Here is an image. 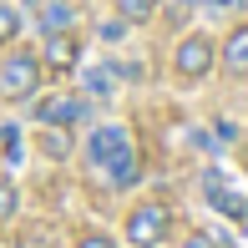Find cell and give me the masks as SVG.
Instances as JSON below:
<instances>
[{"instance_id": "obj_9", "label": "cell", "mask_w": 248, "mask_h": 248, "mask_svg": "<svg viewBox=\"0 0 248 248\" xmlns=\"http://www.w3.org/2000/svg\"><path fill=\"white\" fill-rule=\"evenodd\" d=\"M36 20H41V36H56V31H71L76 10H71V0H46Z\"/></svg>"}, {"instance_id": "obj_5", "label": "cell", "mask_w": 248, "mask_h": 248, "mask_svg": "<svg viewBox=\"0 0 248 248\" xmlns=\"http://www.w3.org/2000/svg\"><path fill=\"white\" fill-rule=\"evenodd\" d=\"M81 117H86V96H46V101H36L41 127H76Z\"/></svg>"}, {"instance_id": "obj_11", "label": "cell", "mask_w": 248, "mask_h": 248, "mask_svg": "<svg viewBox=\"0 0 248 248\" xmlns=\"http://www.w3.org/2000/svg\"><path fill=\"white\" fill-rule=\"evenodd\" d=\"M117 10H122L127 26H147V20L157 16V0H117Z\"/></svg>"}, {"instance_id": "obj_18", "label": "cell", "mask_w": 248, "mask_h": 248, "mask_svg": "<svg viewBox=\"0 0 248 248\" xmlns=\"http://www.w3.org/2000/svg\"><path fill=\"white\" fill-rule=\"evenodd\" d=\"M208 5H213V10H243L248 0H208Z\"/></svg>"}, {"instance_id": "obj_1", "label": "cell", "mask_w": 248, "mask_h": 248, "mask_svg": "<svg viewBox=\"0 0 248 248\" xmlns=\"http://www.w3.org/2000/svg\"><path fill=\"white\" fill-rule=\"evenodd\" d=\"M41 81H46V71H41V56H31V51H10V56H0V101H36Z\"/></svg>"}, {"instance_id": "obj_15", "label": "cell", "mask_w": 248, "mask_h": 248, "mask_svg": "<svg viewBox=\"0 0 248 248\" xmlns=\"http://www.w3.org/2000/svg\"><path fill=\"white\" fill-rule=\"evenodd\" d=\"M0 152H5L10 162L20 157V132H16V127H0Z\"/></svg>"}, {"instance_id": "obj_2", "label": "cell", "mask_w": 248, "mask_h": 248, "mask_svg": "<svg viewBox=\"0 0 248 248\" xmlns=\"http://www.w3.org/2000/svg\"><path fill=\"white\" fill-rule=\"evenodd\" d=\"M167 233H172V213L162 202H137L127 213V243L132 248H157V243H167Z\"/></svg>"}, {"instance_id": "obj_10", "label": "cell", "mask_w": 248, "mask_h": 248, "mask_svg": "<svg viewBox=\"0 0 248 248\" xmlns=\"http://www.w3.org/2000/svg\"><path fill=\"white\" fill-rule=\"evenodd\" d=\"M41 152L51 157V162H61V157H71V127H41Z\"/></svg>"}, {"instance_id": "obj_8", "label": "cell", "mask_w": 248, "mask_h": 248, "mask_svg": "<svg viewBox=\"0 0 248 248\" xmlns=\"http://www.w3.org/2000/svg\"><path fill=\"white\" fill-rule=\"evenodd\" d=\"M76 61H81V41H76L71 31L46 36V66H51V71H71Z\"/></svg>"}, {"instance_id": "obj_12", "label": "cell", "mask_w": 248, "mask_h": 248, "mask_svg": "<svg viewBox=\"0 0 248 248\" xmlns=\"http://www.w3.org/2000/svg\"><path fill=\"white\" fill-rule=\"evenodd\" d=\"M20 26H26V20H20V10L10 5V0H0V46H10V41L20 36Z\"/></svg>"}, {"instance_id": "obj_6", "label": "cell", "mask_w": 248, "mask_h": 248, "mask_svg": "<svg viewBox=\"0 0 248 248\" xmlns=\"http://www.w3.org/2000/svg\"><path fill=\"white\" fill-rule=\"evenodd\" d=\"M202 193H208V202L223 213V218H233V223H243V218H248V202H243L238 193H228L218 172H208V177H202Z\"/></svg>"}, {"instance_id": "obj_4", "label": "cell", "mask_w": 248, "mask_h": 248, "mask_svg": "<svg viewBox=\"0 0 248 248\" xmlns=\"http://www.w3.org/2000/svg\"><path fill=\"white\" fill-rule=\"evenodd\" d=\"M137 157V147H132V137H127V127H96L92 137H86V162L92 167H122V162H132Z\"/></svg>"}, {"instance_id": "obj_13", "label": "cell", "mask_w": 248, "mask_h": 248, "mask_svg": "<svg viewBox=\"0 0 248 248\" xmlns=\"http://www.w3.org/2000/svg\"><path fill=\"white\" fill-rule=\"evenodd\" d=\"M117 76H122V66H96V71L86 76V86H92L96 96H107V92H111V81H117Z\"/></svg>"}, {"instance_id": "obj_7", "label": "cell", "mask_w": 248, "mask_h": 248, "mask_svg": "<svg viewBox=\"0 0 248 248\" xmlns=\"http://www.w3.org/2000/svg\"><path fill=\"white\" fill-rule=\"evenodd\" d=\"M218 61L228 76H248V26H233L228 41L218 46Z\"/></svg>"}, {"instance_id": "obj_3", "label": "cell", "mask_w": 248, "mask_h": 248, "mask_svg": "<svg viewBox=\"0 0 248 248\" xmlns=\"http://www.w3.org/2000/svg\"><path fill=\"white\" fill-rule=\"evenodd\" d=\"M213 66H218V41H213V36L193 31V36L177 41V51H172V71L183 76V81H202Z\"/></svg>"}, {"instance_id": "obj_17", "label": "cell", "mask_w": 248, "mask_h": 248, "mask_svg": "<svg viewBox=\"0 0 248 248\" xmlns=\"http://www.w3.org/2000/svg\"><path fill=\"white\" fill-rule=\"evenodd\" d=\"M183 248H218V243H213V238H208V233H193V238H187Z\"/></svg>"}, {"instance_id": "obj_16", "label": "cell", "mask_w": 248, "mask_h": 248, "mask_svg": "<svg viewBox=\"0 0 248 248\" xmlns=\"http://www.w3.org/2000/svg\"><path fill=\"white\" fill-rule=\"evenodd\" d=\"M76 248H117L107 238V233H81V238H76Z\"/></svg>"}, {"instance_id": "obj_14", "label": "cell", "mask_w": 248, "mask_h": 248, "mask_svg": "<svg viewBox=\"0 0 248 248\" xmlns=\"http://www.w3.org/2000/svg\"><path fill=\"white\" fill-rule=\"evenodd\" d=\"M16 202H20L16 183H5V177H0V218H10V213H16Z\"/></svg>"}]
</instances>
